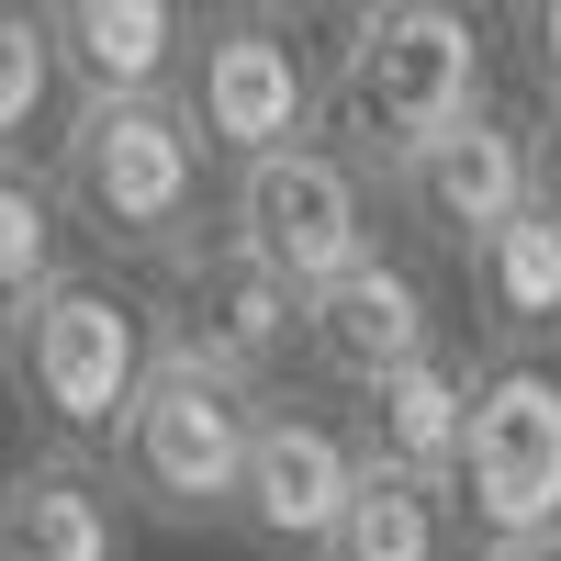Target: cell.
Instances as JSON below:
<instances>
[{"mask_svg":"<svg viewBox=\"0 0 561 561\" xmlns=\"http://www.w3.org/2000/svg\"><path fill=\"white\" fill-rule=\"evenodd\" d=\"M169 280H180L169 314H158L169 348H203L225 370H248V382H280V370H293V348H304V280H280L259 248L203 237Z\"/></svg>","mask_w":561,"mask_h":561,"instance_id":"obj_10","label":"cell"},{"mask_svg":"<svg viewBox=\"0 0 561 561\" xmlns=\"http://www.w3.org/2000/svg\"><path fill=\"white\" fill-rule=\"evenodd\" d=\"M57 102H68V68L45 45V12L23 0V12H0V158H23L57 124Z\"/></svg>","mask_w":561,"mask_h":561,"instance_id":"obj_18","label":"cell"},{"mask_svg":"<svg viewBox=\"0 0 561 561\" xmlns=\"http://www.w3.org/2000/svg\"><path fill=\"white\" fill-rule=\"evenodd\" d=\"M259 404H270V382H248V370H225L203 348H169L158 337L147 382H135L124 427H113L124 505L147 528H214V517H237V472H248Z\"/></svg>","mask_w":561,"mask_h":561,"instance_id":"obj_3","label":"cell"},{"mask_svg":"<svg viewBox=\"0 0 561 561\" xmlns=\"http://www.w3.org/2000/svg\"><path fill=\"white\" fill-rule=\"evenodd\" d=\"M214 225L237 248H259L280 280H337L359 248H382L370 237V169L348 147H325V135H304V147H270V158H237L225 169V203Z\"/></svg>","mask_w":561,"mask_h":561,"instance_id":"obj_7","label":"cell"},{"mask_svg":"<svg viewBox=\"0 0 561 561\" xmlns=\"http://www.w3.org/2000/svg\"><path fill=\"white\" fill-rule=\"evenodd\" d=\"M427 337H438V293H427L404 259H382V248H359L337 280H314V293H304V359H314L337 393H359L370 370L415 359Z\"/></svg>","mask_w":561,"mask_h":561,"instance_id":"obj_12","label":"cell"},{"mask_svg":"<svg viewBox=\"0 0 561 561\" xmlns=\"http://www.w3.org/2000/svg\"><path fill=\"white\" fill-rule=\"evenodd\" d=\"M45 169H57L79 237L113 248V259L180 270L214 237V147L192 135L180 90H102V102H68Z\"/></svg>","mask_w":561,"mask_h":561,"instance_id":"obj_1","label":"cell"},{"mask_svg":"<svg viewBox=\"0 0 561 561\" xmlns=\"http://www.w3.org/2000/svg\"><path fill=\"white\" fill-rule=\"evenodd\" d=\"M460 270H472L483 348H561V214L550 203H528L517 225H494Z\"/></svg>","mask_w":561,"mask_h":561,"instance_id":"obj_15","label":"cell"},{"mask_svg":"<svg viewBox=\"0 0 561 561\" xmlns=\"http://www.w3.org/2000/svg\"><path fill=\"white\" fill-rule=\"evenodd\" d=\"M539 203L561 214V102H550V124H539Z\"/></svg>","mask_w":561,"mask_h":561,"instance_id":"obj_21","label":"cell"},{"mask_svg":"<svg viewBox=\"0 0 561 561\" xmlns=\"http://www.w3.org/2000/svg\"><path fill=\"white\" fill-rule=\"evenodd\" d=\"M68 270H79V214L57 192V169L0 158V325H12L45 280H68Z\"/></svg>","mask_w":561,"mask_h":561,"instance_id":"obj_17","label":"cell"},{"mask_svg":"<svg viewBox=\"0 0 561 561\" xmlns=\"http://www.w3.org/2000/svg\"><path fill=\"white\" fill-rule=\"evenodd\" d=\"M472 561H561V528H539V539H472Z\"/></svg>","mask_w":561,"mask_h":561,"instance_id":"obj_20","label":"cell"},{"mask_svg":"<svg viewBox=\"0 0 561 561\" xmlns=\"http://www.w3.org/2000/svg\"><path fill=\"white\" fill-rule=\"evenodd\" d=\"M280 12H348V0H280Z\"/></svg>","mask_w":561,"mask_h":561,"instance_id":"obj_22","label":"cell"},{"mask_svg":"<svg viewBox=\"0 0 561 561\" xmlns=\"http://www.w3.org/2000/svg\"><path fill=\"white\" fill-rule=\"evenodd\" d=\"M158 359V314L113 293L102 270H68L0 325V370L23 382V404L45 415V438H79V449H113L135 382Z\"/></svg>","mask_w":561,"mask_h":561,"instance_id":"obj_4","label":"cell"},{"mask_svg":"<svg viewBox=\"0 0 561 561\" xmlns=\"http://www.w3.org/2000/svg\"><path fill=\"white\" fill-rule=\"evenodd\" d=\"M382 203H393L438 259H472L494 225H517V214L539 203V124H517L505 102H472L460 124H438L415 158L382 169Z\"/></svg>","mask_w":561,"mask_h":561,"instance_id":"obj_8","label":"cell"},{"mask_svg":"<svg viewBox=\"0 0 561 561\" xmlns=\"http://www.w3.org/2000/svg\"><path fill=\"white\" fill-rule=\"evenodd\" d=\"M314 561H460V505L427 472L359 460V483H348V505H337V528H325Z\"/></svg>","mask_w":561,"mask_h":561,"instance_id":"obj_16","label":"cell"},{"mask_svg":"<svg viewBox=\"0 0 561 561\" xmlns=\"http://www.w3.org/2000/svg\"><path fill=\"white\" fill-rule=\"evenodd\" d=\"M449 505H460V539L561 528V348H483Z\"/></svg>","mask_w":561,"mask_h":561,"instance_id":"obj_6","label":"cell"},{"mask_svg":"<svg viewBox=\"0 0 561 561\" xmlns=\"http://www.w3.org/2000/svg\"><path fill=\"white\" fill-rule=\"evenodd\" d=\"M0 561H135V505L113 483V449L45 438L0 472Z\"/></svg>","mask_w":561,"mask_h":561,"instance_id":"obj_11","label":"cell"},{"mask_svg":"<svg viewBox=\"0 0 561 561\" xmlns=\"http://www.w3.org/2000/svg\"><path fill=\"white\" fill-rule=\"evenodd\" d=\"M472 370H483V359H460L449 337H427V348L393 359V370H370V382L348 393V438H359V460L449 483V472H460V427H472Z\"/></svg>","mask_w":561,"mask_h":561,"instance_id":"obj_13","label":"cell"},{"mask_svg":"<svg viewBox=\"0 0 561 561\" xmlns=\"http://www.w3.org/2000/svg\"><path fill=\"white\" fill-rule=\"evenodd\" d=\"M34 12L68 68V102H102V90H180L203 0H34Z\"/></svg>","mask_w":561,"mask_h":561,"instance_id":"obj_14","label":"cell"},{"mask_svg":"<svg viewBox=\"0 0 561 561\" xmlns=\"http://www.w3.org/2000/svg\"><path fill=\"white\" fill-rule=\"evenodd\" d=\"M0 12H23V0H0Z\"/></svg>","mask_w":561,"mask_h":561,"instance_id":"obj_23","label":"cell"},{"mask_svg":"<svg viewBox=\"0 0 561 561\" xmlns=\"http://www.w3.org/2000/svg\"><path fill=\"white\" fill-rule=\"evenodd\" d=\"M180 113H192V135L225 169L325 135V68L304 57V12H280V0H203L192 57H180Z\"/></svg>","mask_w":561,"mask_h":561,"instance_id":"obj_5","label":"cell"},{"mask_svg":"<svg viewBox=\"0 0 561 561\" xmlns=\"http://www.w3.org/2000/svg\"><path fill=\"white\" fill-rule=\"evenodd\" d=\"M359 483V438H348V415H325L304 393H280L259 404V438H248V472H237V528L280 561H314L325 528H337V505Z\"/></svg>","mask_w":561,"mask_h":561,"instance_id":"obj_9","label":"cell"},{"mask_svg":"<svg viewBox=\"0 0 561 561\" xmlns=\"http://www.w3.org/2000/svg\"><path fill=\"white\" fill-rule=\"evenodd\" d=\"M494 102V34L472 0H348L337 12V68H325V113H337L348 158L382 180L415 158L438 124Z\"/></svg>","mask_w":561,"mask_h":561,"instance_id":"obj_2","label":"cell"},{"mask_svg":"<svg viewBox=\"0 0 561 561\" xmlns=\"http://www.w3.org/2000/svg\"><path fill=\"white\" fill-rule=\"evenodd\" d=\"M505 45L539 79V102H561V0H505Z\"/></svg>","mask_w":561,"mask_h":561,"instance_id":"obj_19","label":"cell"}]
</instances>
